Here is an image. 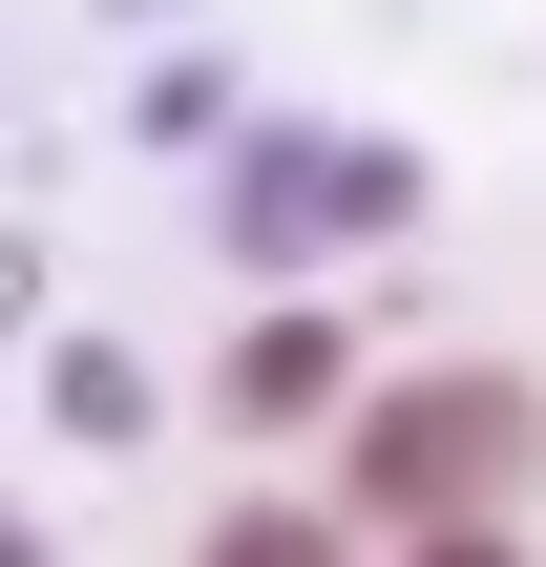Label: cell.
Masks as SVG:
<instances>
[{
    "instance_id": "obj_5",
    "label": "cell",
    "mask_w": 546,
    "mask_h": 567,
    "mask_svg": "<svg viewBox=\"0 0 546 567\" xmlns=\"http://www.w3.org/2000/svg\"><path fill=\"white\" fill-rule=\"evenodd\" d=\"M189 567H358V505H295V484H253V505H210Z\"/></svg>"
},
{
    "instance_id": "obj_4",
    "label": "cell",
    "mask_w": 546,
    "mask_h": 567,
    "mask_svg": "<svg viewBox=\"0 0 546 567\" xmlns=\"http://www.w3.org/2000/svg\"><path fill=\"white\" fill-rule=\"evenodd\" d=\"M147 421H168V379H147L126 337H63V358H42V442L105 463V442H147Z\"/></svg>"
},
{
    "instance_id": "obj_3",
    "label": "cell",
    "mask_w": 546,
    "mask_h": 567,
    "mask_svg": "<svg viewBox=\"0 0 546 567\" xmlns=\"http://www.w3.org/2000/svg\"><path fill=\"white\" fill-rule=\"evenodd\" d=\"M379 379H358V295H253L231 358H210V421L231 442H337Z\"/></svg>"
},
{
    "instance_id": "obj_6",
    "label": "cell",
    "mask_w": 546,
    "mask_h": 567,
    "mask_svg": "<svg viewBox=\"0 0 546 567\" xmlns=\"http://www.w3.org/2000/svg\"><path fill=\"white\" fill-rule=\"evenodd\" d=\"M126 147H231V63H168V84L126 105Z\"/></svg>"
},
{
    "instance_id": "obj_1",
    "label": "cell",
    "mask_w": 546,
    "mask_h": 567,
    "mask_svg": "<svg viewBox=\"0 0 546 567\" xmlns=\"http://www.w3.org/2000/svg\"><path fill=\"white\" fill-rule=\"evenodd\" d=\"M546 484V379L526 358H400L358 421H337V505L379 547H463Z\"/></svg>"
},
{
    "instance_id": "obj_7",
    "label": "cell",
    "mask_w": 546,
    "mask_h": 567,
    "mask_svg": "<svg viewBox=\"0 0 546 567\" xmlns=\"http://www.w3.org/2000/svg\"><path fill=\"white\" fill-rule=\"evenodd\" d=\"M400 567H526V526H463V547H400Z\"/></svg>"
},
{
    "instance_id": "obj_8",
    "label": "cell",
    "mask_w": 546,
    "mask_h": 567,
    "mask_svg": "<svg viewBox=\"0 0 546 567\" xmlns=\"http://www.w3.org/2000/svg\"><path fill=\"white\" fill-rule=\"evenodd\" d=\"M0 567H63V547H42V526H21V547H0Z\"/></svg>"
},
{
    "instance_id": "obj_2",
    "label": "cell",
    "mask_w": 546,
    "mask_h": 567,
    "mask_svg": "<svg viewBox=\"0 0 546 567\" xmlns=\"http://www.w3.org/2000/svg\"><path fill=\"white\" fill-rule=\"evenodd\" d=\"M400 210H421V168H400V147H358V126H253V147H231V189H210L231 274H295V252L400 231Z\"/></svg>"
}]
</instances>
